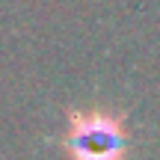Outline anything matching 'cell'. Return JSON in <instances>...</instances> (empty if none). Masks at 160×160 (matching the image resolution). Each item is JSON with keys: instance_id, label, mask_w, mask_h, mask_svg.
Here are the masks:
<instances>
[{"instance_id": "cell-1", "label": "cell", "mask_w": 160, "mask_h": 160, "mask_svg": "<svg viewBox=\"0 0 160 160\" xmlns=\"http://www.w3.org/2000/svg\"><path fill=\"white\" fill-rule=\"evenodd\" d=\"M131 148L125 113L110 107H74L65 116L62 151L68 160H125Z\"/></svg>"}]
</instances>
